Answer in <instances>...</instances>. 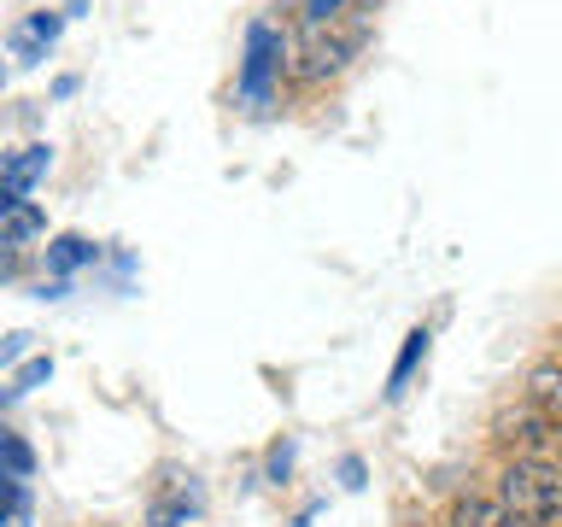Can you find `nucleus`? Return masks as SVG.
I'll use <instances>...</instances> for the list:
<instances>
[{
  "label": "nucleus",
  "instance_id": "obj_14",
  "mask_svg": "<svg viewBox=\"0 0 562 527\" xmlns=\"http://www.w3.org/2000/svg\"><path fill=\"white\" fill-rule=\"evenodd\" d=\"M18 264H24V258H18V246L0 240V281H12V276H18Z\"/></svg>",
  "mask_w": 562,
  "mask_h": 527
},
{
  "label": "nucleus",
  "instance_id": "obj_16",
  "mask_svg": "<svg viewBox=\"0 0 562 527\" xmlns=\"http://www.w3.org/2000/svg\"><path fill=\"white\" fill-rule=\"evenodd\" d=\"M24 340H30V334H12V340H7V346H0V363H12V358H18V351H24Z\"/></svg>",
  "mask_w": 562,
  "mask_h": 527
},
{
  "label": "nucleus",
  "instance_id": "obj_12",
  "mask_svg": "<svg viewBox=\"0 0 562 527\" xmlns=\"http://www.w3.org/2000/svg\"><path fill=\"white\" fill-rule=\"evenodd\" d=\"M0 463L18 469V474H30V469H35V451H30V446H24V439H18L12 428H0Z\"/></svg>",
  "mask_w": 562,
  "mask_h": 527
},
{
  "label": "nucleus",
  "instance_id": "obj_4",
  "mask_svg": "<svg viewBox=\"0 0 562 527\" xmlns=\"http://www.w3.org/2000/svg\"><path fill=\"white\" fill-rule=\"evenodd\" d=\"M47 170H53V147H24V153H12L7 165H0V182H7L18 200H24V193L42 182Z\"/></svg>",
  "mask_w": 562,
  "mask_h": 527
},
{
  "label": "nucleus",
  "instance_id": "obj_17",
  "mask_svg": "<svg viewBox=\"0 0 562 527\" xmlns=\"http://www.w3.org/2000/svg\"><path fill=\"white\" fill-rule=\"evenodd\" d=\"M18 205H24V200H18V193H12L7 182H0V217H12V211H18Z\"/></svg>",
  "mask_w": 562,
  "mask_h": 527
},
{
  "label": "nucleus",
  "instance_id": "obj_3",
  "mask_svg": "<svg viewBox=\"0 0 562 527\" xmlns=\"http://www.w3.org/2000/svg\"><path fill=\"white\" fill-rule=\"evenodd\" d=\"M498 439H504V446H516L521 457H551V446H557V422L544 416L533 399H527L521 411L498 416Z\"/></svg>",
  "mask_w": 562,
  "mask_h": 527
},
{
  "label": "nucleus",
  "instance_id": "obj_13",
  "mask_svg": "<svg viewBox=\"0 0 562 527\" xmlns=\"http://www.w3.org/2000/svg\"><path fill=\"white\" fill-rule=\"evenodd\" d=\"M47 375H53V363H47V358H30L24 369H18V381L7 386V393H30V386H42Z\"/></svg>",
  "mask_w": 562,
  "mask_h": 527
},
{
  "label": "nucleus",
  "instance_id": "obj_7",
  "mask_svg": "<svg viewBox=\"0 0 562 527\" xmlns=\"http://www.w3.org/2000/svg\"><path fill=\"white\" fill-rule=\"evenodd\" d=\"M527 399H533L539 411L557 422V434H562V363H539L533 375H527Z\"/></svg>",
  "mask_w": 562,
  "mask_h": 527
},
{
  "label": "nucleus",
  "instance_id": "obj_1",
  "mask_svg": "<svg viewBox=\"0 0 562 527\" xmlns=\"http://www.w3.org/2000/svg\"><path fill=\"white\" fill-rule=\"evenodd\" d=\"M498 498L521 527H562V469H551V457H516L498 481Z\"/></svg>",
  "mask_w": 562,
  "mask_h": 527
},
{
  "label": "nucleus",
  "instance_id": "obj_5",
  "mask_svg": "<svg viewBox=\"0 0 562 527\" xmlns=\"http://www.w3.org/2000/svg\"><path fill=\"white\" fill-rule=\"evenodd\" d=\"M53 42H59V12H35V18H24V24L12 30V53L24 65H35Z\"/></svg>",
  "mask_w": 562,
  "mask_h": 527
},
{
  "label": "nucleus",
  "instance_id": "obj_10",
  "mask_svg": "<svg viewBox=\"0 0 562 527\" xmlns=\"http://www.w3.org/2000/svg\"><path fill=\"white\" fill-rule=\"evenodd\" d=\"M30 235H42V211H35V205H18L12 217H7V228H0V240L18 246V240H30Z\"/></svg>",
  "mask_w": 562,
  "mask_h": 527
},
{
  "label": "nucleus",
  "instance_id": "obj_8",
  "mask_svg": "<svg viewBox=\"0 0 562 527\" xmlns=\"http://www.w3.org/2000/svg\"><path fill=\"white\" fill-rule=\"evenodd\" d=\"M88 258H94V240H82V235H59V240L47 246V270H53V276H70V270H77V264H88Z\"/></svg>",
  "mask_w": 562,
  "mask_h": 527
},
{
  "label": "nucleus",
  "instance_id": "obj_6",
  "mask_svg": "<svg viewBox=\"0 0 562 527\" xmlns=\"http://www.w3.org/2000/svg\"><path fill=\"white\" fill-rule=\"evenodd\" d=\"M451 527H521V522L504 509V498H481V492H469V498H457Z\"/></svg>",
  "mask_w": 562,
  "mask_h": 527
},
{
  "label": "nucleus",
  "instance_id": "obj_18",
  "mask_svg": "<svg viewBox=\"0 0 562 527\" xmlns=\"http://www.w3.org/2000/svg\"><path fill=\"white\" fill-rule=\"evenodd\" d=\"M0 82H7V70H0Z\"/></svg>",
  "mask_w": 562,
  "mask_h": 527
},
{
  "label": "nucleus",
  "instance_id": "obj_15",
  "mask_svg": "<svg viewBox=\"0 0 562 527\" xmlns=\"http://www.w3.org/2000/svg\"><path fill=\"white\" fill-rule=\"evenodd\" d=\"M288 463H293V451H288V446H276V457H270V474H276V481L288 474Z\"/></svg>",
  "mask_w": 562,
  "mask_h": 527
},
{
  "label": "nucleus",
  "instance_id": "obj_9",
  "mask_svg": "<svg viewBox=\"0 0 562 527\" xmlns=\"http://www.w3.org/2000/svg\"><path fill=\"white\" fill-rule=\"evenodd\" d=\"M0 522H30V492L18 481V469L0 463Z\"/></svg>",
  "mask_w": 562,
  "mask_h": 527
},
{
  "label": "nucleus",
  "instance_id": "obj_2",
  "mask_svg": "<svg viewBox=\"0 0 562 527\" xmlns=\"http://www.w3.org/2000/svg\"><path fill=\"white\" fill-rule=\"evenodd\" d=\"M276 70H281V35L270 24H252V30H246V59H240V100L246 105L270 100Z\"/></svg>",
  "mask_w": 562,
  "mask_h": 527
},
{
  "label": "nucleus",
  "instance_id": "obj_11",
  "mask_svg": "<svg viewBox=\"0 0 562 527\" xmlns=\"http://www.w3.org/2000/svg\"><path fill=\"white\" fill-rule=\"evenodd\" d=\"M422 351H428V328H416L411 340H404V358L393 363V386H386V393H404V381H411V369H416Z\"/></svg>",
  "mask_w": 562,
  "mask_h": 527
}]
</instances>
